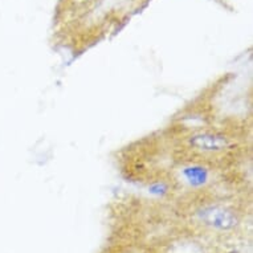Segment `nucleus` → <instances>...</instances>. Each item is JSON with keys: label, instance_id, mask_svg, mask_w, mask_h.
Here are the masks:
<instances>
[{"label": "nucleus", "instance_id": "f257e3e1", "mask_svg": "<svg viewBox=\"0 0 253 253\" xmlns=\"http://www.w3.org/2000/svg\"><path fill=\"white\" fill-rule=\"evenodd\" d=\"M200 217H202L206 223L211 224L214 227L220 228V229H229L236 225L237 220L236 217L227 210L223 208H217V207H211V208H206L200 212Z\"/></svg>", "mask_w": 253, "mask_h": 253}]
</instances>
